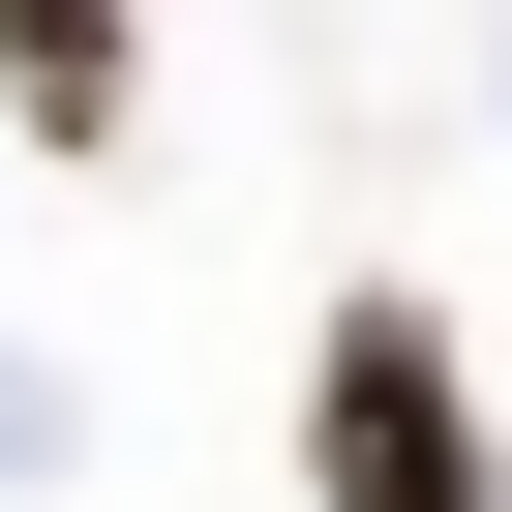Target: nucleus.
I'll return each instance as SVG.
<instances>
[{
	"label": "nucleus",
	"mask_w": 512,
	"mask_h": 512,
	"mask_svg": "<svg viewBox=\"0 0 512 512\" xmlns=\"http://www.w3.org/2000/svg\"><path fill=\"white\" fill-rule=\"evenodd\" d=\"M302 482L332 512H512V452H482V392H452V332L362 272L332 302V362H302Z\"/></svg>",
	"instance_id": "1"
},
{
	"label": "nucleus",
	"mask_w": 512,
	"mask_h": 512,
	"mask_svg": "<svg viewBox=\"0 0 512 512\" xmlns=\"http://www.w3.org/2000/svg\"><path fill=\"white\" fill-rule=\"evenodd\" d=\"M121 91H151L121 0H0V121H31V151H121Z\"/></svg>",
	"instance_id": "2"
}]
</instances>
